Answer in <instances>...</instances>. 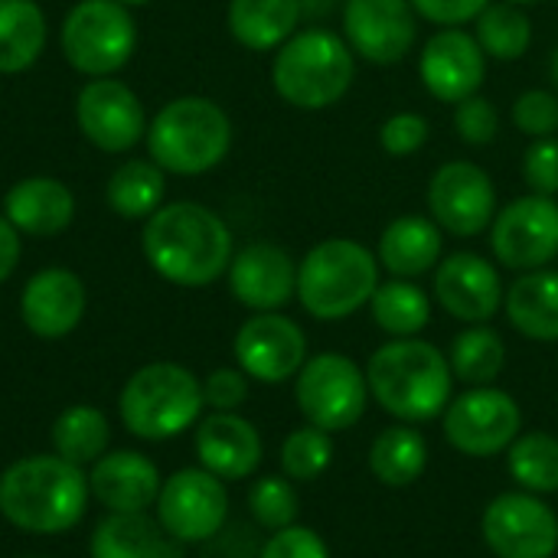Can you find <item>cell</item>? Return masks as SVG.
Returning a JSON list of instances; mask_svg holds the SVG:
<instances>
[{
	"label": "cell",
	"mask_w": 558,
	"mask_h": 558,
	"mask_svg": "<svg viewBox=\"0 0 558 558\" xmlns=\"http://www.w3.org/2000/svg\"><path fill=\"white\" fill-rule=\"evenodd\" d=\"M147 265L177 288H206L229 271L232 232L203 203L160 206L141 232Z\"/></svg>",
	"instance_id": "6da1fadb"
},
{
	"label": "cell",
	"mask_w": 558,
	"mask_h": 558,
	"mask_svg": "<svg viewBox=\"0 0 558 558\" xmlns=\"http://www.w3.org/2000/svg\"><path fill=\"white\" fill-rule=\"evenodd\" d=\"M88 474L59 454H29L0 474V517L33 536H62L85 520Z\"/></svg>",
	"instance_id": "7a4b0ae2"
},
{
	"label": "cell",
	"mask_w": 558,
	"mask_h": 558,
	"mask_svg": "<svg viewBox=\"0 0 558 558\" xmlns=\"http://www.w3.org/2000/svg\"><path fill=\"white\" fill-rule=\"evenodd\" d=\"M366 383L383 412L405 425H422L445 415L454 389V373L448 353H441L435 343L402 337L383 343L369 356Z\"/></svg>",
	"instance_id": "3957f363"
},
{
	"label": "cell",
	"mask_w": 558,
	"mask_h": 558,
	"mask_svg": "<svg viewBox=\"0 0 558 558\" xmlns=\"http://www.w3.org/2000/svg\"><path fill=\"white\" fill-rule=\"evenodd\" d=\"M356 78V56L343 36L324 26L298 29L278 46L271 62L275 92L301 111H324L337 105Z\"/></svg>",
	"instance_id": "277c9868"
},
{
	"label": "cell",
	"mask_w": 558,
	"mask_h": 558,
	"mask_svg": "<svg viewBox=\"0 0 558 558\" xmlns=\"http://www.w3.org/2000/svg\"><path fill=\"white\" fill-rule=\"evenodd\" d=\"M379 258L353 239H324L298 265V301L314 320H347L369 307Z\"/></svg>",
	"instance_id": "5b68a950"
},
{
	"label": "cell",
	"mask_w": 558,
	"mask_h": 558,
	"mask_svg": "<svg viewBox=\"0 0 558 558\" xmlns=\"http://www.w3.org/2000/svg\"><path fill=\"white\" fill-rule=\"evenodd\" d=\"M232 147L229 114L203 95L167 101L147 124V150L163 173L196 177L226 160Z\"/></svg>",
	"instance_id": "8992f818"
},
{
	"label": "cell",
	"mask_w": 558,
	"mask_h": 558,
	"mask_svg": "<svg viewBox=\"0 0 558 558\" xmlns=\"http://www.w3.org/2000/svg\"><path fill=\"white\" fill-rule=\"evenodd\" d=\"M203 379L180 363L141 366L118 396L121 425L141 441H170L203 418Z\"/></svg>",
	"instance_id": "52a82bcc"
},
{
	"label": "cell",
	"mask_w": 558,
	"mask_h": 558,
	"mask_svg": "<svg viewBox=\"0 0 558 558\" xmlns=\"http://www.w3.org/2000/svg\"><path fill=\"white\" fill-rule=\"evenodd\" d=\"M59 43L75 72L108 78L134 56L137 26L131 7L118 0H78L62 20Z\"/></svg>",
	"instance_id": "ba28073f"
},
{
	"label": "cell",
	"mask_w": 558,
	"mask_h": 558,
	"mask_svg": "<svg viewBox=\"0 0 558 558\" xmlns=\"http://www.w3.org/2000/svg\"><path fill=\"white\" fill-rule=\"evenodd\" d=\"M366 369L343 353H317L294 376V402L307 425L333 435L353 428L369 405Z\"/></svg>",
	"instance_id": "9c48e42d"
},
{
	"label": "cell",
	"mask_w": 558,
	"mask_h": 558,
	"mask_svg": "<svg viewBox=\"0 0 558 558\" xmlns=\"http://www.w3.org/2000/svg\"><path fill=\"white\" fill-rule=\"evenodd\" d=\"M523 428L520 402L494 386H471L454 396L441 415L445 441L468 458H494L504 454Z\"/></svg>",
	"instance_id": "30bf717a"
},
{
	"label": "cell",
	"mask_w": 558,
	"mask_h": 558,
	"mask_svg": "<svg viewBox=\"0 0 558 558\" xmlns=\"http://www.w3.org/2000/svg\"><path fill=\"white\" fill-rule=\"evenodd\" d=\"M154 510L157 523L173 543H209L222 533L229 520V490L226 481H219L206 468H183L163 481Z\"/></svg>",
	"instance_id": "8fae6325"
},
{
	"label": "cell",
	"mask_w": 558,
	"mask_h": 558,
	"mask_svg": "<svg viewBox=\"0 0 558 558\" xmlns=\"http://www.w3.org/2000/svg\"><path fill=\"white\" fill-rule=\"evenodd\" d=\"M481 536L497 558H553L558 553V517L530 490L500 494L481 517Z\"/></svg>",
	"instance_id": "7c38bea8"
},
{
	"label": "cell",
	"mask_w": 558,
	"mask_h": 558,
	"mask_svg": "<svg viewBox=\"0 0 558 558\" xmlns=\"http://www.w3.org/2000/svg\"><path fill=\"white\" fill-rule=\"evenodd\" d=\"M490 248L510 271H536L558 258V203L553 196L526 193L490 222Z\"/></svg>",
	"instance_id": "4fadbf2b"
},
{
	"label": "cell",
	"mask_w": 558,
	"mask_h": 558,
	"mask_svg": "<svg viewBox=\"0 0 558 558\" xmlns=\"http://www.w3.org/2000/svg\"><path fill=\"white\" fill-rule=\"evenodd\" d=\"M428 213L441 232L454 239L481 235L497 216V186L490 173L471 160H448L428 183Z\"/></svg>",
	"instance_id": "5bb4252c"
},
{
	"label": "cell",
	"mask_w": 558,
	"mask_h": 558,
	"mask_svg": "<svg viewBox=\"0 0 558 558\" xmlns=\"http://www.w3.org/2000/svg\"><path fill=\"white\" fill-rule=\"evenodd\" d=\"M232 353L239 369L262 383V386H281L301 373L307 363V337L298 327V320L271 311V314H252L235 340Z\"/></svg>",
	"instance_id": "9a60e30c"
},
{
	"label": "cell",
	"mask_w": 558,
	"mask_h": 558,
	"mask_svg": "<svg viewBox=\"0 0 558 558\" xmlns=\"http://www.w3.org/2000/svg\"><path fill=\"white\" fill-rule=\"evenodd\" d=\"M343 39L353 56L373 65H396L415 49L418 13L412 0H347Z\"/></svg>",
	"instance_id": "2e32d148"
},
{
	"label": "cell",
	"mask_w": 558,
	"mask_h": 558,
	"mask_svg": "<svg viewBox=\"0 0 558 558\" xmlns=\"http://www.w3.org/2000/svg\"><path fill=\"white\" fill-rule=\"evenodd\" d=\"M78 131L105 154H124L147 137V114L134 88L118 78H92L75 98Z\"/></svg>",
	"instance_id": "e0dca14e"
},
{
	"label": "cell",
	"mask_w": 558,
	"mask_h": 558,
	"mask_svg": "<svg viewBox=\"0 0 558 558\" xmlns=\"http://www.w3.org/2000/svg\"><path fill=\"white\" fill-rule=\"evenodd\" d=\"M418 75L428 95L445 105H458L481 92L487 78V52L477 36L461 26H441L418 56Z\"/></svg>",
	"instance_id": "ac0fdd59"
},
{
	"label": "cell",
	"mask_w": 558,
	"mask_h": 558,
	"mask_svg": "<svg viewBox=\"0 0 558 558\" xmlns=\"http://www.w3.org/2000/svg\"><path fill=\"white\" fill-rule=\"evenodd\" d=\"M435 298L461 324H487L504 307V281L494 262L477 252H454L435 268Z\"/></svg>",
	"instance_id": "d6986e66"
},
{
	"label": "cell",
	"mask_w": 558,
	"mask_h": 558,
	"mask_svg": "<svg viewBox=\"0 0 558 558\" xmlns=\"http://www.w3.org/2000/svg\"><path fill=\"white\" fill-rule=\"evenodd\" d=\"M229 291L232 298L255 311L271 314L298 298V265L294 258L271 242H252L229 262Z\"/></svg>",
	"instance_id": "ffe728a7"
},
{
	"label": "cell",
	"mask_w": 558,
	"mask_h": 558,
	"mask_svg": "<svg viewBox=\"0 0 558 558\" xmlns=\"http://www.w3.org/2000/svg\"><path fill=\"white\" fill-rule=\"evenodd\" d=\"M85 284L69 268L36 271L20 294V317L26 330L39 340L69 337L85 317Z\"/></svg>",
	"instance_id": "44dd1931"
},
{
	"label": "cell",
	"mask_w": 558,
	"mask_h": 558,
	"mask_svg": "<svg viewBox=\"0 0 558 558\" xmlns=\"http://www.w3.org/2000/svg\"><path fill=\"white\" fill-rule=\"evenodd\" d=\"M193 445L199 468H206L226 484L252 477L265 458L258 428L239 412H209L206 418H199Z\"/></svg>",
	"instance_id": "7402d4cb"
},
{
	"label": "cell",
	"mask_w": 558,
	"mask_h": 558,
	"mask_svg": "<svg viewBox=\"0 0 558 558\" xmlns=\"http://www.w3.org/2000/svg\"><path fill=\"white\" fill-rule=\"evenodd\" d=\"M163 481L157 464L141 451H108L88 468V490L108 513H147Z\"/></svg>",
	"instance_id": "603a6c76"
},
{
	"label": "cell",
	"mask_w": 558,
	"mask_h": 558,
	"mask_svg": "<svg viewBox=\"0 0 558 558\" xmlns=\"http://www.w3.org/2000/svg\"><path fill=\"white\" fill-rule=\"evenodd\" d=\"M3 216L20 235L49 239L72 226L75 196L56 177H26L13 183L3 196Z\"/></svg>",
	"instance_id": "cb8c5ba5"
},
{
	"label": "cell",
	"mask_w": 558,
	"mask_h": 558,
	"mask_svg": "<svg viewBox=\"0 0 558 558\" xmlns=\"http://www.w3.org/2000/svg\"><path fill=\"white\" fill-rule=\"evenodd\" d=\"M441 248H445V232L438 229L435 219L399 216L383 229L376 258L392 278L415 281L422 275H428L432 268H438Z\"/></svg>",
	"instance_id": "d4e9b609"
},
{
	"label": "cell",
	"mask_w": 558,
	"mask_h": 558,
	"mask_svg": "<svg viewBox=\"0 0 558 558\" xmlns=\"http://www.w3.org/2000/svg\"><path fill=\"white\" fill-rule=\"evenodd\" d=\"M507 317L517 333L536 343H558V271H523L504 298Z\"/></svg>",
	"instance_id": "484cf974"
},
{
	"label": "cell",
	"mask_w": 558,
	"mask_h": 558,
	"mask_svg": "<svg viewBox=\"0 0 558 558\" xmlns=\"http://www.w3.org/2000/svg\"><path fill=\"white\" fill-rule=\"evenodd\" d=\"M92 558H180V543H173L157 520L147 513H108L88 539Z\"/></svg>",
	"instance_id": "4316f807"
},
{
	"label": "cell",
	"mask_w": 558,
	"mask_h": 558,
	"mask_svg": "<svg viewBox=\"0 0 558 558\" xmlns=\"http://www.w3.org/2000/svg\"><path fill=\"white\" fill-rule=\"evenodd\" d=\"M301 0H229V33L252 52L284 46L301 23Z\"/></svg>",
	"instance_id": "83f0119b"
},
{
	"label": "cell",
	"mask_w": 558,
	"mask_h": 558,
	"mask_svg": "<svg viewBox=\"0 0 558 558\" xmlns=\"http://www.w3.org/2000/svg\"><path fill=\"white\" fill-rule=\"evenodd\" d=\"M428 468V441L412 425L399 422L383 428L369 445V471L379 484L402 490L415 484Z\"/></svg>",
	"instance_id": "f1b7e54d"
},
{
	"label": "cell",
	"mask_w": 558,
	"mask_h": 558,
	"mask_svg": "<svg viewBox=\"0 0 558 558\" xmlns=\"http://www.w3.org/2000/svg\"><path fill=\"white\" fill-rule=\"evenodd\" d=\"M46 49V16L33 0H0V75L29 69Z\"/></svg>",
	"instance_id": "f546056e"
},
{
	"label": "cell",
	"mask_w": 558,
	"mask_h": 558,
	"mask_svg": "<svg viewBox=\"0 0 558 558\" xmlns=\"http://www.w3.org/2000/svg\"><path fill=\"white\" fill-rule=\"evenodd\" d=\"M52 454L65 458L69 464L92 468L111 445V425L101 409L95 405H69L59 412L49 432Z\"/></svg>",
	"instance_id": "4dcf8cb0"
},
{
	"label": "cell",
	"mask_w": 558,
	"mask_h": 558,
	"mask_svg": "<svg viewBox=\"0 0 558 558\" xmlns=\"http://www.w3.org/2000/svg\"><path fill=\"white\" fill-rule=\"evenodd\" d=\"M167 193L163 170L154 160H128L121 163L105 186V199L121 219H150Z\"/></svg>",
	"instance_id": "1f68e13d"
},
{
	"label": "cell",
	"mask_w": 558,
	"mask_h": 558,
	"mask_svg": "<svg viewBox=\"0 0 558 558\" xmlns=\"http://www.w3.org/2000/svg\"><path fill=\"white\" fill-rule=\"evenodd\" d=\"M448 363L458 383L464 386H494L507 369V343L487 324H471L451 340Z\"/></svg>",
	"instance_id": "d6a6232c"
},
{
	"label": "cell",
	"mask_w": 558,
	"mask_h": 558,
	"mask_svg": "<svg viewBox=\"0 0 558 558\" xmlns=\"http://www.w3.org/2000/svg\"><path fill=\"white\" fill-rule=\"evenodd\" d=\"M369 314H373V324L383 333H389L392 340L418 337L432 320V301L415 281L392 278L386 284L379 281V288L369 301Z\"/></svg>",
	"instance_id": "836d02e7"
},
{
	"label": "cell",
	"mask_w": 558,
	"mask_h": 558,
	"mask_svg": "<svg viewBox=\"0 0 558 558\" xmlns=\"http://www.w3.org/2000/svg\"><path fill=\"white\" fill-rule=\"evenodd\" d=\"M507 468L510 477L536 494H558V438L549 432H526L507 448Z\"/></svg>",
	"instance_id": "e575fe53"
},
{
	"label": "cell",
	"mask_w": 558,
	"mask_h": 558,
	"mask_svg": "<svg viewBox=\"0 0 558 558\" xmlns=\"http://www.w3.org/2000/svg\"><path fill=\"white\" fill-rule=\"evenodd\" d=\"M477 43L490 59L500 62H517L526 56V49L533 46V23L526 16L523 7L517 3H490L477 20Z\"/></svg>",
	"instance_id": "d590c367"
},
{
	"label": "cell",
	"mask_w": 558,
	"mask_h": 558,
	"mask_svg": "<svg viewBox=\"0 0 558 558\" xmlns=\"http://www.w3.org/2000/svg\"><path fill=\"white\" fill-rule=\"evenodd\" d=\"M330 464H333V438L314 425H301L281 441V471L294 484H311L324 477Z\"/></svg>",
	"instance_id": "8d00e7d4"
},
{
	"label": "cell",
	"mask_w": 558,
	"mask_h": 558,
	"mask_svg": "<svg viewBox=\"0 0 558 558\" xmlns=\"http://www.w3.org/2000/svg\"><path fill=\"white\" fill-rule=\"evenodd\" d=\"M248 513L268 533H278L284 526H294L298 523V513H301V500H298L294 481L275 477V474L258 477L248 487Z\"/></svg>",
	"instance_id": "74e56055"
},
{
	"label": "cell",
	"mask_w": 558,
	"mask_h": 558,
	"mask_svg": "<svg viewBox=\"0 0 558 558\" xmlns=\"http://www.w3.org/2000/svg\"><path fill=\"white\" fill-rule=\"evenodd\" d=\"M513 124L539 141V137H556L558 131V95L549 88H530L513 101Z\"/></svg>",
	"instance_id": "f35d334b"
},
{
	"label": "cell",
	"mask_w": 558,
	"mask_h": 558,
	"mask_svg": "<svg viewBox=\"0 0 558 558\" xmlns=\"http://www.w3.org/2000/svg\"><path fill=\"white\" fill-rule=\"evenodd\" d=\"M454 131L471 147L494 144V137L500 131V111H497V105L490 98H484V95H471V98L458 101L454 105Z\"/></svg>",
	"instance_id": "ab89813d"
},
{
	"label": "cell",
	"mask_w": 558,
	"mask_h": 558,
	"mask_svg": "<svg viewBox=\"0 0 558 558\" xmlns=\"http://www.w3.org/2000/svg\"><path fill=\"white\" fill-rule=\"evenodd\" d=\"M432 137V124L418 111H399L383 121L379 128V144L389 157H412L418 154Z\"/></svg>",
	"instance_id": "60d3db41"
},
{
	"label": "cell",
	"mask_w": 558,
	"mask_h": 558,
	"mask_svg": "<svg viewBox=\"0 0 558 558\" xmlns=\"http://www.w3.org/2000/svg\"><path fill=\"white\" fill-rule=\"evenodd\" d=\"M523 180L536 196H558V141L539 137L523 154Z\"/></svg>",
	"instance_id": "b9f144b4"
},
{
	"label": "cell",
	"mask_w": 558,
	"mask_h": 558,
	"mask_svg": "<svg viewBox=\"0 0 558 558\" xmlns=\"http://www.w3.org/2000/svg\"><path fill=\"white\" fill-rule=\"evenodd\" d=\"M258 558H330V549L324 543L320 533H314L311 526H284L278 533H271L262 543Z\"/></svg>",
	"instance_id": "7bdbcfd3"
},
{
	"label": "cell",
	"mask_w": 558,
	"mask_h": 558,
	"mask_svg": "<svg viewBox=\"0 0 558 558\" xmlns=\"http://www.w3.org/2000/svg\"><path fill=\"white\" fill-rule=\"evenodd\" d=\"M203 399L213 412H239L248 399V376L239 366H219L203 379Z\"/></svg>",
	"instance_id": "ee69618b"
},
{
	"label": "cell",
	"mask_w": 558,
	"mask_h": 558,
	"mask_svg": "<svg viewBox=\"0 0 558 558\" xmlns=\"http://www.w3.org/2000/svg\"><path fill=\"white\" fill-rule=\"evenodd\" d=\"M494 0H412L415 13L438 26H464L474 23Z\"/></svg>",
	"instance_id": "f6af8a7d"
},
{
	"label": "cell",
	"mask_w": 558,
	"mask_h": 558,
	"mask_svg": "<svg viewBox=\"0 0 558 558\" xmlns=\"http://www.w3.org/2000/svg\"><path fill=\"white\" fill-rule=\"evenodd\" d=\"M20 265V232L10 226L7 216H0V284L16 271Z\"/></svg>",
	"instance_id": "bcb514c9"
},
{
	"label": "cell",
	"mask_w": 558,
	"mask_h": 558,
	"mask_svg": "<svg viewBox=\"0 0 558 558\" xmlns=\"http://www.w3.org/2000/svg\"><path fill=\"white\" fill-rule=\"evenodd\" d=\"M301 10L307 16H320V13H330L333 10V0H301Z\"/></svg>",
	"instance_id": "7dc6e473"
},
{
	"label": "cell",
	"mask_w": 558,
	"mask_h": 558,
	"mask_svg": "<svg viewBox=\"0 0 558 558\" xmlns=\"http://www.w3.org/2000/svg\"><path fill=\"white\" fill-rule=\"evenodd\" d=\"M549 78H553V85H556L558 92V46L556 52H553V59H549Z\"/></svg>",
	"instance_id": "c3c4849f"
},
{
	"label": "cell",
	"mask_w": 558,
	"mask_h": 558,
	"mask_svg": "<svg viewBox=\"0 0 558 558\" xmlns=\"http://www.w3.org/2000/svg\"><path fill=\"white\" fill-rule=\"evenodd\" d=\"M507 3H517V7H536V3H543V0H507Z\"/></svg>",
	"instance_id": "681fc988"
},
{
	"label": "cell",
	"mask_w": 558,
	"mask_h": 558,
	"mask_svg": "<svg viewBox=\"0 0 558 558\" xmlns=\"http://www.w3.org/2000/svg\"><path fill=\"white\" fill-rule=\"evenodd\" d=\"M118 3H124V7H144V3H150V0H118Z\"/></svg>",
	"instance_id": "f907efd6"
}]
</instances>
